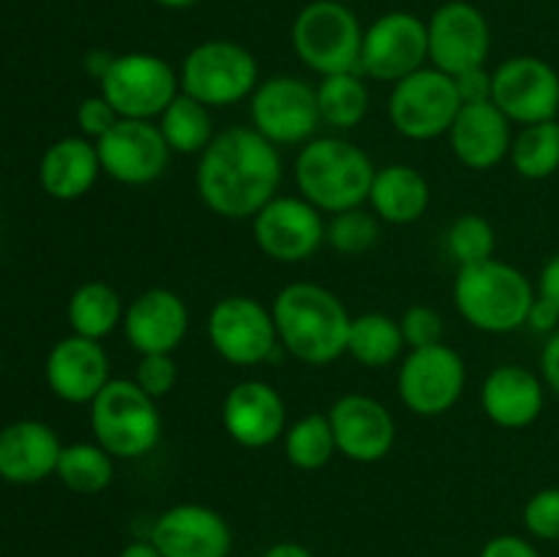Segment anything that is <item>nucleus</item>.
Here are the masks:
<instances>
[{
	"instance_id": "44",
	"label": "nucleus",
	"mask_w": 559,
	"mask_h": 557,
	"mask_svg": "<svg viewBox=\"0 0 559 557\" xmlns=\"http://www.w3.org/2000/svg\"><path fill=\"white\" fill-rule=\"evenodd\" d=\"M540 377H544L546 388L559 396V328L546 339L544 349H540Z\"/></svg>"
},
{
	"instance_id": "16",
	"label": "nucleus",
	"mask_w": 559,
	"mask_h": 557,
	"mask_svg": "<svg viewBox=\"0 0 559 557\" xmlns=\"http://www.w3.org/2000/svg\"><path fill=\"white\" fill-rule=\"evenodd\" d=\"M429 60L435 69L456 76L478 69L491 52V31L484 11L467 0H448L426 22Z\"/></svg>"
},
{
	"instance_id": "21",
	"label": "nucleus",
	"mask_w": 559,
	"mask_h": 557,
	"mask_svg": "<svg viewBox=\"0 0 559 557\" xmlns=\"http://www.w3.org/2000/svg\"><path fill=\"white\" fill-rule=\"evenodd\" d=\"M49 391L69 404H91L109 382V355L102 342L85 336L60 339L44 364Z\"/></svg>"
},
{
	"instance_id": "35",
	"label": "nucleus",
	"mask_w": 559,
	"mask_h": 557,
	"mask_svg": "<svg viewBox=\"0 0 559 557\" xmlns=\"http://www.w3.org/2000/svg\"><path fill=\"white\" fill-rule=\"evenodd\" d=\"M497 233L489 218L478 213H464L448 229V254L459 262V268L478 265L495 260Z\"/></svg>"
},
{
	"instance_id": "39",
	"label": "nucleus",
	"mask_w": 559,
	"mask_h": 557,
	"mask_svg": "<svg viewBox=\"0 0 559 557\" xmlns=\"http://www.w3.org/2000/svg\"><path fill=\"white\" fill-rule=\"evenodd\" d=\"M399 325H402L404 344L409 349L442 342V317L429 306H409L402 320H399Z\"/></svg>"
},
{
	"instance_id": "36",
	"label": "nucleus",
	"mask_w": 559,
	"mask_h": 557,
	"mask_svg": "<svg viewBox=\"0 0 559 557\" xmlns=\"http://www.w3.org/2000/svg\"><path fill=\"white\" fill-rule=\"evenodd\" d=\"M380 238V224L374 213H366L364 208L336 213L325 229V240L338 251V254L358 257L369 251Z\"/></svg>"
},
{
	"instance_id": "9",
	"label": "nucleus",
	"mask_w": 559,
	"mask_h": 557,
	"mask_svg": "<svg viewBox=\"0 0 559 557\" xmlns=\"http://www.w3.org/2000/svg\"><path fill=\"white\" fill-rule=\"evenodd\" d=\"M459 109H462V98H459L456 82L435 66L431 69L424 66L415 74L399 80L388 104L393 129L415 142L448 134Z\"/></svg>"
},
{
	"instance_id": "27",
	"label": "nucleus",
	"mask_w": 559,
	"mask_h": 557,
	"mask_svg": "<svg viewBox=\"0 0 559 557\" xmlns=\"http://www.w3.org/2000/svg\"><path fill=\"white\" fill-rule=\"evenodd\" d=\"M371 213L388 224H413L429 211V180L409 164H388L377 169L369 191Z\"/></svg>"
},
{
	"instance_id": "30",
	"label": "nucleus",
	"mask_w": 559,
	"mask_h": 557,
	"mask_svg": "<svg viewBox=\"0 0 559 557\" xmlns=\"http://www.w3.org/2000/svg\"><path fill=\"white\" fill-rule=\"evenodd\" d=\"M158 129H162L169 151L180 153V156L202 153L211 145L213 137H216V131H213L211 107L200 104L197 98L186 96L183 91H180L178 96L173 98V104L158 115Z\"/></svg>"
},
{
	"instance_id": "23",
	"label": "nucleus",
	"mask_w": 559,
	"mask_h": 557,
	"mask_svg": "<svg viewBox=\"0 0 559 557\" xmlns=\"http://www.w3.org/2000/svg\"><path fill=\"white\" fill-rule=\"evenodd\" d=\"M544 377L527 366L502 364L486 375L480 386V407L500 429H527L544 413Z\"/></svg>"
},
{
	"instance_id": "40",
	"label": "nucleus",
	"mask_w": 559,
	"mask_h": 557,
	"mask_svg": "<svg viewBox=\"0 0 559 557\" xmlns=\"http://www.w3.org/2000/svg\"><path fill=\"white\" fill-rule=\"evenodd\" d=\"M120 120V115L115 112L112 104L98 93V96L82 98L80 107H76V126H80L82 137L87 140H102L109 129Z\"/></svg>"
},
{
	"instance_id": "22",
	"label": "nucleus",
	"mask_w": 559,
	"mask_h": 557,
	"mask_svg": "<svg viewBox=\"0 0 559 557\" xmlns=\"http://www.w3.org/2000/svg\"><path fill=\"white\" fill-rule=\"evenodd\" d=\"M123 331L131 347L140 355H173L186 339V333H189L186 300L178 293H173V289H145L126 309Z\"/></svg>"
},
{
	"instance_id": "32",
	"label": "nucleus",
	"mask_w": 559,
	"mask_h": 557,
	"mask_svg": "<svg viewBox=\"0 0 559 557\" xmlns=\"http://www.w3.org/2000/svg\"><path fill=\"white\" fill-rule=\"evenodd\" d=\"M511 158L516 175L527 180H546L559 169V120L524 126L511 142Z\"/></svg>"
},
{
	"instance_id": "33",
	"label": "nucleus",
	"mask_w": 559,
	"mask_h": 557,
	"mask_svg": "<svg viewBox=\"0 0 559 557\" xmlns=\"http://www.w3.org/2000/svg\"><path fill=\"white\" fill-rule=\"evenodd\" d=\"M55 475L76 495H98L112 484L115 464L98 442H71L60 451Z\"/></svg>"
},
{
	"instance_id": "18",
	"label": "nucleus",
	"mask_w": 559,
	"mask_h": 557,
	"mask_svg": "<svg viewBox=\"0 0 559 557\" xmlns=\"http://www.w3.org/2000/svg\"><path fill=\"white\" fill-rule=\"evenodd\" d=\"M336 451L358 464L382 462L396 442V420L391 410L366 393H347L328 410Z\"/></svg>"
},
{
	"instance_id": "2",
	"label": "nucleus",
	"mask_w": 559,
	"mask_h": 557,
	"mask_svg": "<svg viewBox=\"0 0 559 557\" xmlns=\"http://www.w3.org/2000/svg\"><path fill=\"white\" fill-rule=\"evenodd\" d=\"M278 344L309 366H328L347 353V306L331 289L311 282L287 284L271 306Z\"/></svg>"
},
{
	"instance_id": "19",
	"label": "nucleus",
	"mask_w": 559,
	"mask_h": 557,
	"mask_svg": "<svg viewBox=\"0 0 559 557\" xmlns=\"http://www.w3.org/2000/svg\"><path fill=\"white\" fill-rule=\"evenodd\" d=\"M147 541L162 552V557H229L233 530L213 508L180 502L153 522Z\"/></svg>"
},
{
	"instance_id": "11",
	"label": "nucleus",
	"mask_w": 559,
	"mask_h": 557,
	"mask_svg": "<svg viewBox=\"0 0 559 557\" xmlns=\"http://www.w3.org/2000/svg\"><path fill=\"white\" fill-rule=\"evenodd\" d=\"M205 328L218 358L233 366L265 364L278 349L273 311L249 295H227L218 300Z\"/></svg>"
},
{
	"instance_id": "20",
	"label": "nucleus",
	"mask_w": 559,
	"mask_h": 557,
	"mask_svg": "<svg viewBox=\"0 0 559 557\" xmlns=\"http://www.w3.org/2000/svg\"><path fill=\"white\" fill-rule=\"evenodd\" d=\"M222 424L238 446L267 448L287 431V407L271 382L243 380L224 396Z\"/></svg>"
},
{
	"instance_id": "7",
	"label": "nucleus",
	"mask_w": 559,
	"mask_h": 557,
	"mask_svg": "<svg viewBox=\"0 0 559 557\" xmlns=\"http://www.w3.org/2000/svg\"><path fill=\"white\" fill-rule=\"evenodd\" d=\"M180 91L205 107H229L243 102L260 85L257 58L240 44L211 38L191 49L180 63Z\"/></svg>"
},
{
	"instance_id": "49",
	"label": "nucleus",
	"mask_w": 559,
	"mask_h": 557,
	"mask_svg": "<svg viewBox=\"0 0 559 557\" xmlns=\"http://www.w3.org/2000/svg\"><path fill=\"white\" fill-rule=\"evenodd\" d=\"M338 3H347L349 5V3H355V0H338Z\"/></svg>"
},
{
	"instance_id": "8",
	"label": "nucleus",
	"mask_w": 559,
	"mask_h": 557,
	"mask_svg": "<svg viewBox=\"0 0 559 557\" xmlns=\"http://www.w3.org/2000/svg\"><path fill=\"white\" fill-rule=\"evenodd\" d=\"M98 85L120 118L153 120L180 93V76L158 55L126 52L109 60Z\"/></svg>"
},
{
	"instance_id": "1",
	"label": "nucleus",
	"mask_w": 559,
	"mask_h": 557,
	"mask_svg": "<svg viewBox=\"0 0 559 557\" xmlns=\"http://www.w3.org/2000/svg\"><path fill=\"white\" fill-rule=\"evenodd\" d=\"M282 186V156L257 129L218 131L200 153L197 191L207 211L222 218H254Z\"/></svg>"
},
{
	"instance_id": "34",
	"label": "nucleus",
	"mask_w": 559,
	"mask_h": 557,
	"mask_svg": "<svg viewBox=\"0 0 559 557\" xmlns=\"http://www.w3.org/2000/svg\"><path fill=\"white\" fill-rule=\"evenodd\" d=\"M284 453L289 464L298 470H322L336 453V437H333L331 420L322 413L304 415L284 431Z\"/></svg>"
},
{
	"instance_id": "45",
	"label": "nucleus",
	"mask_w": 559,
	"mask_h": 557,
	"mask_svg": "<svg viewBox=\"0 0 559 557\" xmlns=\"http://www.w3.org/2000/svg\"><path fill=\"white\" fill-rule=\"evenodd\" d=\"M538 295H540V298L551 300V304H555L559 309V251H557V254H551L549 262L540 268Z\"/></svg>"
},
{
	"instance_id": "5",
	"label": "nucleus",
	"mask_w": 559,
	"mask_h": 557,
	"mask_svg": "<svg viewBox=\"0 0 559 557\" xmlns=\"http://www.w3.org/2000/svg\"><path fill=\"white\" fill-rule=\"evenodd\" d=\"M91 429L112 459H142L158 446L162 415L134 380H109L91 402Z\"/></svg>"
},
{
	"instance_id": "6",
	"label": "nucleus",
	"mask_w": 559,
	"mask_h": 557,
	"mask_svg": "<svg viewBox=\"0 0 559 557\" xmlns=\"http://www.w3.org/2000/svg\"><path fill=\"white\" fill-rule=\"evenodd\" d=\"M364 27L347 3L314 0L293 22V49L300 63L317 74L358 71Z\"/></svg>"
},
{
	"instance_id": "29",
	"label": "nucleus",
	"mask_w": 559,
	"mask_h": 557,
	"mask_svg": "<svg viewBox=\"0 0 559 557\" xmlns=\"http://www.w3.org/2000/svg\"><path fill=\"white\" fill-rule=\"evenodd\" d=\"M407 347L402 336V325L393 317L382 315V311H369V315H358L349 322L347 336V355L358 360L360 366L369 369H382V366L393 364Z\"/></svg>"
},
{
	"instance_id": "38",
	"label": "nucleus",
	"mask_w": 559,
	"mask_h": 557,
	"mask_svg": "<svg viewBox=\"0 0 559 557\" xmlns=\"http://www.w3.org/2000/svg\"><path fill=\"white\" fill-rule=\"evenodd\" d=\"M134 382L147 393V396H167L175 388V382H178V364H175V358L169 353L140 355Z\"/></svg>"
},
{
	"instance_id": "25",
	"label": "nucleus",
	"mask_w": 559,
	"mask_h": 557,
	"mask_svg": "<svg viewBox=\"0 0 559 557\" xmlns=\"http://www.w3.org/2000/svg\"><path fill=\"white\" fill-rule=\"evenodd\" d=\"M451 151L464 167L491 169L511 153V120L491 102L462 104L451 131Z\"/></svg>"
},
{
	"instance_id": "37",
	"label": "nucleus",
	"mask_w": 559,
	"mask_h": 557,
	"mask_svg": "<svg viewBox=\"0 0 559 557\" xmlns=\"http://www.w3.org/2000/svg\"><path fill=\"white\" fill-rule=\"evenodd\" d=\"M524 528L540 541H559V486L535 491L524 506Z\"/></svg>"
},
{
	"instance_id": "4",
	"label": "nucleus",
	"mask_w": 559,
	"mask_h": 557,
	"mask_svg": "<svg viewBox=\"0 0 559 557\" xmlns=\"http://www.w3.org/2000/svg\"><path fill=\"white\" fill-rule=\"evenodd\" d=\"M535 287L527 273L502 260L459 268L453 300L464 322L484 333H513L527 325L535 304Z\"/></svg>"
},
{
	"instance_id": "43",
	"label": "nucleus",
	"mask_w": 559,
	"mask_h": 557,
	"mask_svg": "<svg viewBox=\"0 0 559 557\" xmlns=\"http://www.w3.org/2000/svg\"><path fill=\"white\" fill-rule=\"evenodd\" d=\"M527 328H533L535 333H555L559 328V309L551 300L535 295V304L527 315Z\"/></svg>"
},
{
	"instance_id": "10",
	"label": "nucleus",
	"mask_w": 559,
	"mask_h": 557,
	"mask_svg": "<svg viewBox=\"0 0 559 557\" xmlns=\"http://www.w3.org/2000/svg\"><path fill=\"white\" fill-rule=\"evenodd\" d=\"M251 129L273 145H306L322 123L317 87L300 76H267L249 96Z\"/></svg>"
},
{
	"instance_id": "48",
	"label": "nucleus",
	"mask_w": 559,
	"mask_h": 557,
	"mask_svg": "<svg viewBox=\"0 0 559 557\" xmlns=\"http://www.w3.org/2000/svg\"><path fill=\"white\" fill-rule=\"evenodd\" d=\"M153 3L164 5V9H189V5L200 3V0H153Z\"/></svg>"
},
{
	"instance_id": "28",
	"label": "nucleus",
	"mask_w": 559,
	"mask_h": 557,
	"mask_svg": "<svg viewBox=\"0 0 559 557\" xmlns=\"http://www.w3.org/2000/svg\"><path fill=\"white\" fill-rule=\"evenodd\" d=\"M123 300L107 282H85L71 293L66 317H69L71 333L102 342L104 336L123 325Z\"/></svg>"
},
{
	"instance_id": "47",
	"label": "nucleus",
	"mask_w": 559,
	"mask_h": 557,
	"mask_svg": "<svg viewBox=\"0 0 559 557\" xmlns=\"http://www.w3.org/2000/svg\"><path fill=\"white\" fill-rule=\"evenodd\" d=\"M118 557H162V552L151 544V541H134L126 546Z\"/></svg>"
},
{
	"instance_id": "31",
	"label": "nucleus",
	"mask_w": 559,
	"mask_h": 557,
	"mask_svg": "<svg viewBox=\"0 0 559 557\" xmlns=\"http://www.w3.org/2000/svg\"><path fill=\"white\" fill-rule=\"evenodd\" d=\"M369 87L355 71L328 74L317 85V107L320 118L333 129H355L369 112Z\"/></svg>"
},
{
	"instance_id": "14",
	"label": "nucleus",
	"mask_w": 559,
	"mask_h": 557,
	"mask_svg": "<svg viewBox=\"0 0 559 557\" xmlns=\"http://www.w3.org/2000/svg\"><path fill=\"white\" fill-rule=\"evenodd\" d=\"M426 60H429L426 22L409 11H388L364 31L358 71H364L369 80L396 85L399 80L424 69Z\"/></svg>"
},
{
	"instance_id": "15",
	"label": "nucleus",
	"mask_w": 559,
	"mask_h": 557,
	"mask_svg": "<svg viewBox=\"0 0 559 557\" xmlns=\"http://www.w3.org/2000/svg\"><path fill=\"white\" fill-rule=\"evenodd\" d=\"M254 240L271 260L295 265L320 251L325 244V222L304 197H273L254 218Z\"/></svg>"
},
{
	"instance_id": "17",
	"label": "nucleus",
	"mask_w": 559,
	"mask_h": 557,
	"mask_svg": "<svg viewBox=\"0 0 559 557\" xmlns=\"http://www.w3.org/2000/svg\"><path fill=\"white\" fill-rule=\"evenodd\" d=\"M102 173L123 186H147L167 169L169 151L158 123L120 118L102 140H96Z\"/></svg>"
},
{
	"instance_id": "24",
	"label": "nucleus",
	"mask_w": 559,
	"mask_h": 557,
	"mask_svg": "<svg viewBox=\"0 0 559 557\" xmlns=\"http://www.w3.org/2000/svg\"><path fill=\"white\" fill-rule=\"evenodd\" d=\"M60 442L58 431L44 420H14L0 429V478L5 484L31 486L49 478L58 470Z\"/></svg>"
},
{
	"instance_id": "42",
	"label": "nucleus",
	"mask_w": 559,
	"mask_h": 557,
	"mask_svg": "<svg viewBox=\"0 0 559 557\" xmlns=\"http://www.w3.org/2000/svg\"><path fill=\"white\" fill-rule=\"evenodd\" d=\"M480 557H540V552L522 535H497L480 549Z\"/></svg>"
},
{
	"instance_id": "46",
	"label": "nucleus",
	"mask_w": 559,
	"mask_h": 557,
	"mask_svg": "<svg viewBox=\"0 0 559 557\" xmlns=\"http://www.w3.org/2000/svg\"><path fill=\"white\" fill-rule=\"evenodd\" d=\"M262 557H311V552L295 541H282V544H273Z\"/></svg>"
},
{
	"instance_id": "41",
	"label": "nucleus",
	"mask_w": 559,
	"mask_h": 557,
	"mask_svg": "<svg viewBox=\"0 0 559 557\" xmlns=\"http://www.w3.org/2000/svg\"><path fill=\"white\" fill-rule=\"evenodd\" d=\"M453 82H456V91H459V98H462V104L491 102V74L484 69V66L462 71V74L453 76Z\"/></svg>"
},
{
	"instance_id": "3",
	"label": "nucleus",
	"mask_w": 559,
	"mask_h": 557,
	"mask_svg": "<svg viewBox=\"0 0 559 557\" xmlns=\"http://www.w3.org/2000/svg\"><path fill=\"white\" fill-rule=\"evenodd\" d=\"M293 169L300 197L333 216L364 205L377 173L369 153L342 137L309 140L300 147Z\"/></svg>"
},
{
	"instance_id": "12",
	"label": "nucleus",
	"mask_w": 559,
	"mask_h": 557,
	"mask_svg": "<svg viewBox=\"0 0 559 557\" xmlns=\"http://www.w3.org/2000/svg\"><path fill=\"white\" fill-rule=\"evenodd\" d=\"M399 396L420 418H437L456 407L467 386L464 358L448 344L409 349L399 369Z\"/></svg>"
},
{
	"instance_id": "26",
	"label": "nucleus",
	"mask_w": 559,
	"mask_h": 557,
	"mask_svg": "<svg viewBox=\"0 0 559 557\" xmlns=\"http://www.w3.org/2000/svg\"><path fill=\"white\" fill-rule=\"evenodd\" d=\"M102 175L96 142L87 137H63L44 151L38 162V183L44 194L60 202H74L93 189Z\"/></svg>"
},
{
	"instance_id": "13",
	"label": "nucleus",
	"mask_w": 559,
	"mask_h": 557,
	"mask_svg": "<svg viewBox=\"0 0 559 557\" xmlns=\"http://www.w3.org/2000/svg\"><path fill=\"white\" fill-rule=\"evenodd\" d=\"M491 104L511 123L533 126L557 120L559 74L555 66L535 55L508 58L491 71Z\"/></svg>"
}]
</instances>
